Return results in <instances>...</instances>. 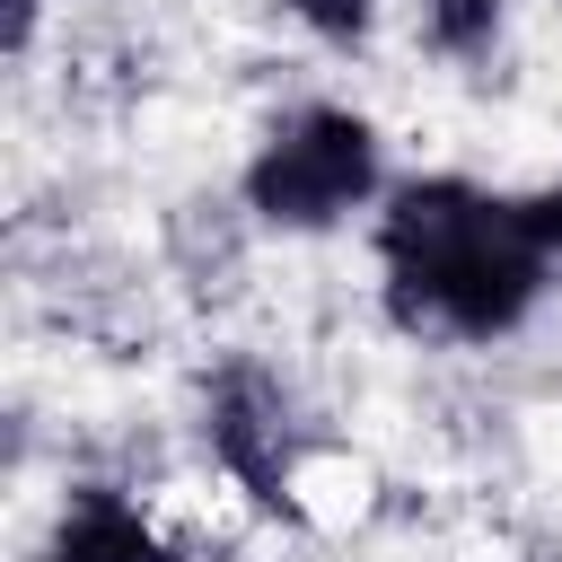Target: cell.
Instances as JSON below:
<instances>
[{
  "instance_id": "obj_1",
  "label": "cell",
  "mask_w": 562,
  "mask_h": 562,
  "mask_svg": "<svg viewBox=\"0 0 562 562\" xmlns=\"http://www.w3.org/2000/svg\"><path fill=\"white\" fill-rule=\"evenodd\" d=\"M553 255L527 228V193L474 176H404L378 202V290L386 316L422 342H509L544 290Z\"/></svg>"
},
{
  "instance_id": "obj_5",
  "label": "cell",
  "mask_w": 562,
  "mask_h": 562,
  "mask_svg": "<svg viewBox=\"0 0 562 562\" xmlns=\"http://www.w3.org/2000/svg\"><path fill=\"white\" fill-rule=\"evenodd\" d=\"M413 35H422L430 61H448V70H483V61H501L509 0H422V9H413Z\"/></svg>"
},
{
  "instance_id": "obj_3",
  "label": "cell",
  "mask_w": 562,
  "mask_h": 562,
  "mask_svg": "<svg viewBox=\"0 0 562 562\" xmlns=\"http://www.w3.org/2000/svg\"><path fill=\"white\" fill-rule=\"evenodd\" d=\"M202 448L246 501L290 509V492L307 474V413L263 360H220L202 378Z\"/></svg>"
},
{
  "instance_id": "obj_6",
  "label": "cell",
  "mask_w": 562,
  "mask_h": 562,
  "mask_svg": "<svg viewBox=\"0 0 562 562\" xmlns=\"http://www.w3.org/2000/svg\"><path fill=\"white\" fill-rule=\"evenodd\" d=\"M316 44H334V53H360L369 44V26H378V0H281Z\"/></svg>"
},
{
  "instance_id": "obj_4",
  "label": "cell",
  "mask_w": 562,
  "mask_h": 562,
  "mask_svg": "<svg viewBox=\"0 0 562 562\" xmlns=\"http://www.w3.org/2000/svg\"><path fill=\"white\" fill-rule=\"evenodd\" d=\"M35 562H184V544H176L158 518H140L123 492L88 483V492H70V501L53 509Z\"/></svg>"
},
{
  "instance_id": "obj_7",
  "label": "cell",
  "mask_w": 562,
  "mask_h": 562,
  "mask_svg": "<svg viewBox=\"0 0 562 562\" xmlns=\"http://www.w3.org/2000/svg\"><path fill=\"white\" fill-rule=\"evenodd\" d=\"M527 228H536V246H544L553 272H562V184H536V193H527Z\"/></svg>"
},
{
  "instance_id": "obj_8",
  "label": "cell",
  "mask_w": 562,
  "mask_h": 562,
  "mask_svg": "<svg viewBox=\"0 0 562 562\" xmlns=\"http://www.w3.org/2000/svg\"><path fill=\"white\" fill-rule=\"evenodd\" d=\"M35 26H44V0H0V44H9V61L35 53Z\"/></svg>"
},
{
  "instance_id": "obj_2",
  "label": "cell",
  "mask_w": 562,
  "mask_h": 562,
  "mask_svg": "<svg viewBox=\"0 0 562 562\" xmlns=\"http://www.w3.org/2000/svg\"><path fill=\"white\" fill-rule=\"evenodd\" d=\"M395 184H386V140L360 105H334V97H307L290 114L263 123V140L246 149L237 167V211L255 228H281V237H325V228H351L360 211H378Z\"/></svg>"
}]
</instances>
